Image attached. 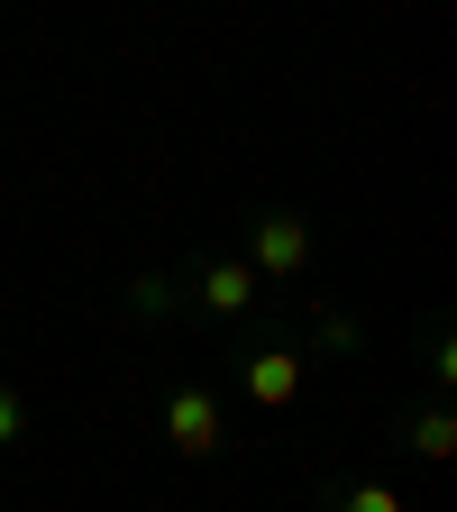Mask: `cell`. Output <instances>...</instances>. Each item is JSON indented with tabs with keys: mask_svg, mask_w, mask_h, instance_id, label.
<instances>
[{
	"mask_svg": "<svg viewBox=\"0 0 457 512\" xmlns=\"http://www.w3.org/2000/svg\"><path fill=\"white\" fill-rule=\"evenodd\" d=\"M311 266V229L293 211H266L256 220V256H247V275H302Z\"/></svg>",
	"mask_w": 457,
	"mask_h": 512,
	"instance_id": "obj_1",
	"label": "cell"
},
{
	"mask_svg": "<svg viewBox=\"0 0 457 512\" xmlns=\"http://www.w3.org/2000/svg\"><path fill=\"white\" fill-rule=\"evenodd\" d=\"M339 512H403V494H394V485H348Z\"/></svg>",
	"mask_w": 457,
	"mask_h": 512,
	"instance_id": "obj_6",
	"label": "cell"
},
{
	"mask_svg": "<svg viewBox=\"0 0 457 512\" xmlns=\"http://www.w3.org/2000/svg\"><path fill=\"white\" fill-rule=\"evenodd\" d=\"M165 430H174L183 458H211V448H220V403L202 394V384H183V394L165 403Z\"/></svg>",
	"mask_w": 457,
	"mask_h": 512,
	"instance_id": "obj_2",
	"label": "cell"
},
{
	"mask_svg": "<svg viewBox=\"0 0 457 512\" xmlns=\"http://www.w3.org/2000/svg\"><path fill=\"white\" fill-rule=\"evenodd\" d=\"M412 448H421V458H448V448H457V421L448 412H421L412 421Z\"/></svg>",
	"mask_w": 457,
	"mask_h": 512,
	"instance_id": "obj_5",
	"label": "cell"
},
{
	"mask_svg": "<svg viewBox=\"0 0 457 512\" xmlns=\"http://www.w3.org/2000/svg\"><path fill=\"white\" fill-rule=\"evenodd\" d=\"M238 384H247V394L266 403V412H284V403L302 394V366H293L284 348H266V357H247V366H238Z\"/></svg>",
	"mask_w": 457,
	"mask_h": 512,
	"instance_id": "obj_3",
	"label": "cell"
},
{
	"mask_svg": "<svg viewBox=\"0 0 457 512\" xmlns=\"http://www.w3.org/2000/svg\"><path fill=\"white\" fill-rule=\"evenodd\" d=\"M202 302H211V311H247V302H256L247 256H229V266H211V275H202Z\"/></svg>",
	"mask_w": 457,
	"mask_h": 512,
	"instance_id": "obj_4",
	"label": "cell"
},
{
	"mask_svg": "<svg viewBox=\"0 0 457 512\" xmlns=\"http://www.w3.org/2000/svg\"><path fill=\"white\" fill-rule=\"evenodd\" d=\"M28 430V403H19V384H0V448H10Z\"/></svg>",
	"mask_w": 457,
	"mask_h": 512,
	"instance_id": "obj_7",
	"label": "cell"
}]
</instances>
